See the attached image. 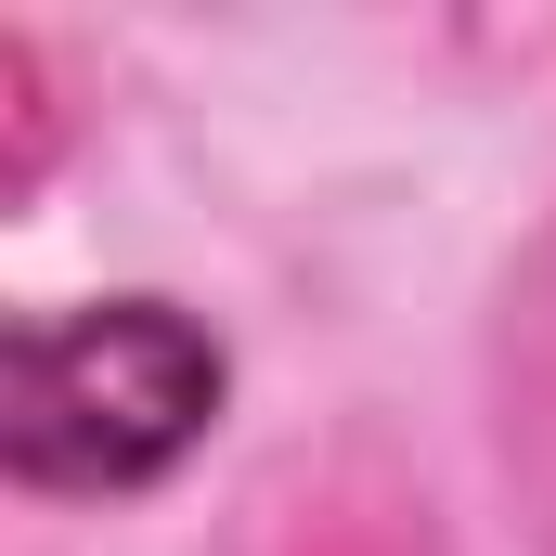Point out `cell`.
I'll use <instances>...</instances> for the list:
<instances>
[{"mask_svg": "<svg viewBox=\"0 0 556 556\" xmlns=\"http://www.w3.org/2000/svg\"><path fill=\"white\" fill-rule=\"evenodd\" d=\"M207 415H220V350L168 298L13 324L0 350V453L39 492H130L168 453H194Z\"/></svg>", "mask_w": 556, "mask_h": 556, "instance_id": "1", "label": "cell"}]
</instances>
